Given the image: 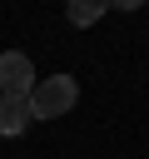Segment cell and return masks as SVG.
<instances>
[{
  "mask_svg": "<svg viewBox=\"0 0 149 159\" xmlns=\"http://www.w3.org/2000/svg\"><path fill=\"white\" fill-rule=\"evenodd\" d=\"M74 99H79V84H74L70 75H50V80H35V89H30V114H35V119H60V114L74 109Z\"/></svg>",
  "mask_w": 149,
  "mask_h": 159,
  "instance_id": "cell-1",
  "label": "cell"
},
{
  "mask_svg": "<svg viewBox=\"0 0 149 159\" xmlns=\"http://www.w3.org/2000/svg\"><path fill=\"white\" fill-rule=\"evenodd\" d=\"M0 89L5 94H20V99L35 89V65H30L25 50H5L0 55Z\"/></svg>",
  "mask_w": 149,
  "mask_h": 159,
  "instance_id": "cell-2",
  "label": "cell"
},
{
  "mask_svg": "<svg viewBox=\"0 0 149 159\" xmlns=\"http://www.w3.org/2000/svg\"><path fill=\"white\" fill-rule=\"evenodd\" d=\"M35 124V114H30V94L20 99V94H0V134L5 139H15V134H25Z\"/></svg>",
  "mask_w": 149,
  "mask_h": 159,
  "instance_id": "cell-3",
  "label": "cell"
},
{
  "mask_svg": "<svg viewBox=\"0 0 149 159\" xmlns=\"http://www.w3.org/2000/svg\"><path fill=\"white\" fill-rule=\"evenodd\" d=\"M109 5H99V0H70L65 5V15H70V25H94L99 15H104Z\"/></svg>",
  "mask_w": 149,
  "mask_h": 159,
  "instance_id": "cell-4",
  "label": "cell"
}]
</instances>
